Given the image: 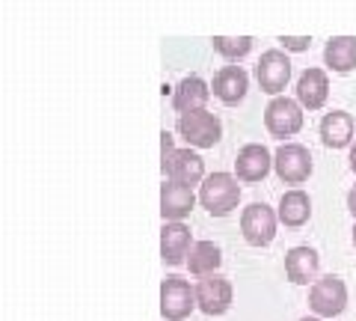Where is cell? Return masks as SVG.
<instances>
[{
    "label": "cell",
    "mask_w": 356,
    "mask_h": 321,
    "mask_svg": "<svg viewBox=\"0 0 356 321\" xmlns=\"http://www.w3.org/2000/svg\"><path fill=\"white\" fill-rule=\"evenodd\" d=\"M330 98V77L324 69H306L297 81V102L306 110H321Z\"/></svg>",
    "instance_id": "e0dca14e"
},
{
    "label": "cell",
    "mask_w": 356,
    "mask_h": 321,
    "mask_svg": "<svg viewBox=\"0 0 356 321\" xmlns=\"http://www.w3.org/2000/svg\"><path fill=\"white\" fill-rule=\"evenodd\" d=\"M250 90V75L241 65H222L214 75V95L222 104H241Z\"/></svg>",
    "instance_id": "9a60e30c"
},
{
    "label": "cell",
    "mask_w": 356,
    "mask_h": 321,
    "mask_svg": "<svg viewBox=\"0 0 356 321\" xmlns=\"http://www.w3.org/2000/svg\"><path fill=\"white\" fill-rule=\"evenodd\" d=\"M348 212L356 217V185L350 187V194H348Z\"/></svg>",
    "instance_id": "d4e9b609"
},
{
    "label": "cell",
    "mask_w": 356,
    "mask_h": 321,
    "mask_svg": "<svg viewBox=\"0 0 356 321\" xmlns=\"http://www.w3.org/2000/svg\"><path fill=\"white\" fill-rule=\"evenodd\" d=\"M300 321H321V318H309V315H306V318H300Z\"/></svg>",
    "instance_id": "4316f807"
},
{
    "label": "cell",
    "mask_w": 356,
    "mask_h": 321,
    "mask_svg": "<svg viewBox=\"0 0 356 321\" xmlns=\"http://www.w3.org/2000/svg\"><path fill=\"white\" fill-rule=\"evenodd\" d=\"M193 205H196L193 187L170 182V179L161 185V217H163V224H170V220H184L193 212Z\"/></svg>",
    "instance_id": "5bb4252c"
},
{
    "label": "cell",
    "mask_w": 356,
    "mask_h": 321,
    "mask_svg": "<svg viewBox=\"0 0 356 321\" xmlns=\"http://www.w3.org/2000/svg\"><path fill=\"white\" fill-rule=\"evenodd\" d=\"M178 134L187 140L191 149H214L220 137H222V123L208 113V110H193V113H181L178 116Z\"/></svg>",
    "instance_id": "3957f363"
},
{
    "label": "cell",
    "mask_w": 356,
    "mask_h": 321,
    "mask_svg": "<svg viewBox=\"0 0 356 321\" xmlns=\"http://www.w3.org/2000/svg\"><path fill=\"white\" fill-rule=\"evenodd\" d=\"M196 309V289L184 276L170 274L161 283V315L166 321H184Z\"/></svg>",
    "instance_id": "5b68a950"
},
{
    "label": "cell",
    "mask_w": 356,
    "mask_h": 321,
    "mask_svg": "<svg viewBox=\"0 0 356 321\" xmlns=\"http://www.w3.org/2000/svg\"><path fill=\"white\" fill-rule=\"evenodd\" d=\"M208 98H211L208 84H205L199 75H187L184 81L175 86V93H172V107L178 110V116H181V113H193V110H205Z\"/></svg>",
    "instance_id": "ac0fdd59"
},
{
    "label": "cell",
    "mask_w": 356,
    "mask_h": 321,
    "mask_svg": "<svg viewBox=\"0 0 356 321\" xmlns=\"http://www.w3.org/2000/svg\"><path fill=\"white\" fill-rule=\"evenodd\" d=\"M276 224H280V214H276L267 203H252V205L243 208V214H241V232H243V238H247L250 247L273 244Z\"/></svg>",
    "instance_id": "8992f818"
},
{
    "label": "cell",
    "mask_w": 356,
    "mask_h": 321,
    "mask_svg": "<svg viewBox=\"0 0 356 321\" xmlns=\"http://www.w3.org/2000/svg\"><path fill=\"white\" fill-rule=\"evenodd\" d=\"M273 167V155L267 146H261V143H247L241 152H238V158H235V175H238V182H261L267 173H270Z\"/></svg>",
    "instance_id": "7c38bea8"
},
{
    "label": "cell",
    "mask_w": 356,
    "mask_h": 321,
    "mask_svg": "<svg viewBox=\"0 0 356 321\" xmlns=\"http://www.w3.org/2000/svg\"><path fill=\"white\" fill-rule=\"evenodd\" d=\"M191 250H193L191 226H184L181 220H170V224H163V229H161V259H163V265L178 268V265L187 262Z\"/></svg>",
    "instance_id": "8fae6325"
},
{
    "label": "cell",
    "mask_w": 356,
    "mask_h": 321,
    "mask_svg": "<svg viewBox=\"0 0 356 321\" xmlns=\"http://www.w3.org/2000/svg\"><path fill=\"white\" fill-rule=\"evenodd\" d=\"M172 152H175V137L170 131H161V161H166Z\"/></svg>",
    "instance_id": "cb8c5ba5"
},
{
    "label": "cell",
    "mask_w": 356,
    "mask_h": 321,
    "mask_svg": "<svg viewBox=\"0 0 356 321\" xmlns=\"http://www.w3.org/2000/svg\"><path fill=\"white\" fill-rule=\"evenodd\" d=\"M161 170L170 182L187 185V187L205 182V161L196 149H175L170 158L161 161Z\"/></svg>",
    "instance_id": "30bf717a"
},
{
    "label": "cell",
    "mask_w": 356,
    "mask_h": 321,
    "mask_svg": "<svg viewBox=\"0 0 356 321\" xmlns=\"http://www.w3.org/2000/svg\"><path fill=\"white\" fill-rule=\"evenodd\" d=\"M280 42H282V48H285V51H294V54L309 51V45H312V39H309V36H280Z\"/></svg>",
    "instance_id": "603a6c76"
},
{
    "label": "cell",
    "mask_w": 356,
    "mask_h": 321,
    "mask_svg": "<svg viewBox=\"0 0 356 321\" xmlns=\"http://www.w3.org/2000/svg\"><path fill=\"white\" fill-rule=\"evenodd\" d=\"M280 224H285L288 229H300L309 224L312 217V199L306 191H300V187H294V191H285L282 199H280Z\"/></svg>",
    "instance_id": "d6986e66"
},
{
    "label": "cell",
    "mask_w": 356,
    "mask_h": 321,
    "mask_svg": "<svg viewBox=\"0 0 356 321\" xmlns=\"http://www.w3.org/2000/svg\"><path fill=\"white\" fill-rule=\"evenodd\" d=\"M264 128L276 140L300 134V128H303V104L285 95H273V102L264 107Z\"/></svg>",
    "instance_id": "277c9868"
},
{
    "label": "cell",
    "mask_w": 356,
    "mask_h": 321,
    "mask_svg": "<svg viewBox=\"0 0 356 321\" xmlns=\"http://www.w3.org/2000/svg\"><path fill=\"white\" fill-rule=\"evenodd\" d=\"M273 170L285 185H303L312 175V155L303 143H282L273 155Z\"/></svg>",
    "instance_id": "ba28073f"
},
{
    "label": "cell",
    "mask_w": 356,
    "mask_h": 321,
    "mask_svg": "<svg viewBox=\"0 0 356 321\" xmlns=\"http://www.w3.org/2000/svg\"><path fill=\"white\" fill-rule=\"evenodd\" d=\"M193 289H196V306L202 309L205 315H226L232 309V297H235V292H232L229 276L205 274V276H199V283L193 285Z\"/></svg>",
    "instance_id": "52a82bcc"
},
{
    "label": "cell",
    "mask_w": 356,
    "mask_h": 321,
    "mask_svg": "<svg viewBox=\"0 0 356 321\" xmlns=\"http://www.w3.org/2000/svg\"><path fill=\"white\" fill-rule=\"evenodd\" d=\"M222 265V253L214 241H196L191 256H187V268L193 276H205V274H217V268Z\"/></svg>",
    "instance_id": "44dd1931"
},
{
    "label": "cell",
    "mask_w": 356,
    "mask_h": 321,
    "mask_svg": "<svg viewBox=\"0 0 356 321\" xmlns=\"http://www.w3.org/2000/svg\"><path fill=\"white\" fill-rule=\"evenodd\" d=\"M344 306H348V285H344L341 276L327 274V276H321V280L312 283L309 309L318 318H336L344 313Z\"/></svg>",
    "instance_id": "7a4b0ae2"
},
{
    "label": "cell",
    "mask_w": 356,
    "mask_h": 321,
    "mask_svg": "<svg viewBox=\"0 0 356 321\" xmlns=\"http://www.w3.org/2000/svg\"><path fill=\"white\" fill-rule=\"evenodd\" d=\"M252 36H214L211 39V45H214V51L220 54V57H226V60H243L247 54L252 51Z\"/></svg>",
    "instance_id": "7402d4cb"
},
{
    "label": "cell",
    "mask_w": 356,
    "mask_h": 321,
    "mask_svg": "<svg viewBox=\"0 0 356 321\" xmlns=\"http://www.w3.org/2000/svg\"><path fill=\"white\" fill-rule=\"evenodd\" d=\"M356 134V125H353V116L348 110H330V113L321 119V143L327 149H344L353 143Z\"/></svg>",
    "instance_id": "2e32d148"
},
{
    "label": "cell",
    "mask_w": 356,
    "mask_h": 321,
    "mask_svg": "<svg viewBox=\"0 0 356 321\" xmlns=\"http://www.w3.org/2000/svg\"><path fill=\"white\" fill-rule=\"evenodd\" d=\"M353 247H356V226H353Z\"/></svg>",
    "instance_id": "83f0119b"
},
{
    "label": "cell",
    "mask_w": 356,
    "mask_h": 321,
    "mask_svg": "<svg viewBox=\"0 0 356 321\" xmlns=\"http://www.w3.org/2000/svg\"><path fill=\"white\" fill-rule=\"evenodd\" d=\"M199 203H202V208H208V214H214V217L232 214L238 208V203H241L238 175H232V173H211V175H205L202 187H199Z\"/></svg>",
    "instance_id": "6da1fadb"
},
{
    "label": "cell",
    "mask_w": 356,
    "mask_h": 321,
    "mask_svg": "<svg viewBox=\"0 0 356 321\" xmlns=\"http://www.w3.org/2000/svg\"><path fill=\"white\" fill-rule=\"evenodd\" d=\"M327 69L336 75H348L356 69V36H332L324 48Z\"/></svg>",
    "instance_id": "ffe728a7"
},
{
    "label": "cell",
    "mask_w": 356,
    "mask_h": 321,
    "mask_svg": "<svg viewBox=\"0 0 356 321\" xmlns=\"http://www.w3.org/2000/svg\"><path fill=\"white\" fill-rule=\"evenodd\" d=\"M348 161H350V170L356 173V143H353V146H350V158H348Z\"/></svg>",
    "instance_id": "484cf974"
},
{
    "label": "cell",
    "mask_w": 356,
    "mask_h": 321,
    "mask_svg": "<svg viewBox=\"0 0 356 321\" xmlns=\"http://www.w3.org/2000/svg\"><path fill=\"white\" fill-rule=\"evenodd\" d=\"M318 271H321V256L315 247H291L285 253V276L291 280L294 285H309L318 280Z\"/></svg>",
    "instance_id": "4fadbf2b"
},
{
    "label": "cell",
    "mask_w": 356,
    "mask_h": 321,
    "mask_svg": "<svg viewBox=\"0 0 356 321\" xmlns=\"http://www.w3.org/2000/svg\"><path fill=\"white\" fill-rule=\"evenodd\" d=\"M255 81H259L261 93L280 95L288 86V81H291V60H288V54L280 48L264 51L259 65H255Z\"/></svg>",
    "instance_id": "9c48e42d"
}]
</instances>
